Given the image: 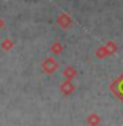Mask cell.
Returning a JSON list of instances; mask_svg holds the SVG:
<instances>
[{
    "label": "cell",
    "instance_id": "6da1fadb",
    "mask_svg": "<svg viewBox=\"0 0 123 126\" xmlns=\"http://www.w3.org/2000/svg\"><path fill=\"white\" fill-rule=\"evenodd\" d=\"M60 22H61L62 25H66V24H69V18L66 17V15H62L61 17H60Z\"/></svg>",
    "mask_w": 123,
    "mask_h": 126
}]
</instances>
